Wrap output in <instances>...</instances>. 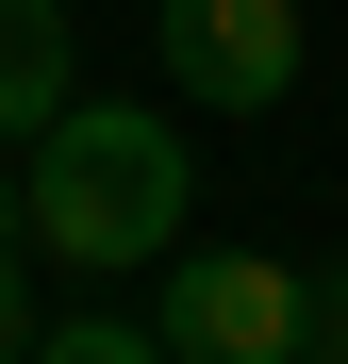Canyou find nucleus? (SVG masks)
I'll return each mask as SVG.
<instances>
[{
	"mask_svg": "<svg viewBox=\"0 0 348 364\" xmlns=\"http://www.w3.org/2000/svg\"><path fill=\"white\" fill-rule=\"evenodd\" d=\"M17 348H50V315H33V282H17V265H0V364H17Z\"/></svg>",
	"mask_w": 348,
	"mask_h": 364,
	"instance_id": "7",
	"label": "nucleus"
},
{
	"mask_svg": "<svg viewBox=\"0 0 348 364\" xmlns=\"http://www.w3.org/2000/svg\"><path fill=\"white\" fill-rule=\"evenodd\" d=\"M67 100H83V33H67V0H0V149H33Z\"/></svg>",
	"mask_w": 348,
	"mask_h": 364,
	"instance_id": "4",
	"label": "nucleus"
},
{
	"mask_svg": "<svg viewBox=\"0 0 348 364\" xmlns=\"http://www.w3.org/2000/svg\"><path fill=\"white\" fill-rule=\"evenodd\" d=\"M299 364H348V265L299 282Z\"/></svg>",
	"mask_w": 348,
	"mask_h": 364,
	"instance_id": "6",
	"label": "nucleus"
},
{
	"mask_svg": "<svg viewBox=\"0 0 348 364\" xmlns=\"http://www.w3.org/2000/svg\"><path fill=\"white\" fill-rule=\"evenodd\" d=\"M149 331H166V364H299V265L282 249H166Z\"/></svg>",
	"mask_w": 348,
	"mask_h": 364,
	"instance_id": "2",
	"label": "nucleus"
},
{
	"mask_svg": "<svg viewBox=\"0 0 348 364\" xmlns=\"http://www.w3.org/2000/svg\"><path fill=\"white\" fill-rule=\"evenodd\" d=\"M166 100L183 116H282L299 100V0H149Z\"/></svg>",
	"mask_w": 348,
	"mask_h": 364,
	"instance_id": "3",
	"label": "nucleus"
},
{
	"mask_svg": "<svg viewBox=\"0 0 348 364\" xmlns=\"http://www.w3.org/2000/svg\"><path fill=\"white\" fill-rule=\"evenodd\" d=\"M17 199H33V265L149 282L166 249H183V215H199V149H183V116H149V100H67L33 133Z\"/></svg>",
	"mask_w": 348,
	"mask_h": 364,
	"instance_id": "1",
	"label": "nucleus"
},
{
	"mask_svg": "<svg viewBox=\"0 0 348 364\" xmlns=\"http://www.w3.org/2000/svg\"><path fill=\"white\" fill-rule=\"evenodd\" d=\"M0 265H33V199H17V166H0Z\"/></svg>",
	"mask_w": 348,
	"mask_h": 364,
	"instance_id": "8",
	"label": "nucleus"
},
{
	"mask_svg": "<svg viewBox=\"0 0 348 364\" xmlns=\"http://www.w3.org/2000/svg\"><path fill=\"white\" fill-rule=\"evenodd\" d=\"M50 364H166V331L133 315V298H100V282H83L67 315H50Z\"/></svg>",
	"mask_w": 348,
	"mask_h": 364,
	"instance_id": "5",
	"label": "nucleus"
}]
</instances>
